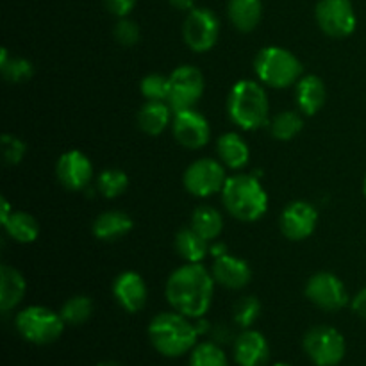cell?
Listing matches in <instances>:
<instances>
[{
  "mask_svg": "<svg viewBox=\"0 0 366 366\" xmlns=\"http://www.w3.org/2000/svg\"><path fill=\"white\" fill-rule=\"evenodd\" d=\"M172 310L188 318H202L214 295V277L200 263H186L168 277L164 288Z\"/></svg>",
  "mask_w": 366,
  "mask_h": 366,
  "instance_id": "1",
  "label": "cell"
},
{
  "mask_svg": "<svg viewBox=\"0 0 366 366\" xmlns=\"http://www.w3.org/2000/svg\"><path fill=\"white\" fill-rule=\"evenodd\" d=\"M199 336L195 324L177 311L156 315L149 324L150 343L164 357L184 356L195 349Z\"/></svg>",
  "mask_w": 366,
  "mask_h": 366,
  "instance_id": "2",
  "label": "cell"
},
{
  "mask_svg": "<svg viewBox=\"0 0 366 366\" xmlns=\"http://www.w3.org/2000/svg\"><path fill=\"white\" fill-rule=\"evenodd\" d=\"M222 200L229 214L239 222H256L268 209V195L259 179L249 174H236L227 177Z\"/></svg>",
  "mask_w": 366,
  "mask_h": 366,
  "instance_id": "3",
  "label": "cell"
},
{
  "mask_svg": "<svg viewBox=\"0 0 366 366\" xmlns=\"http://www.w3.org/2000/svg\"><path fill=\"white\" fill-rule=\"evenodd\" d=\"M227 111L232 124L243 131H256L268 122L270 102L263 86L250 79L238 81L227 97Z\"/></svg>",
  "mask_w": 366,
  "mask_h": 366,
  "instance_id": "4",
  "label": "cell"
},
{
  "mask_svg": "<svg viewBox=\"0 0 366 366\" xmlns=\"http://www.w3.org/2000/svg\"><path fill=\"white\" fill-rule=\"evenodd\" d=\"M257 79L270 88H288L299 82L302 63L295 54L282 46H264L254 61Z\"/></svg>",
  "mask_w": 366,
  "mask_h": 366,
  "instance_id": "5",
  "label": "cell"
},
{
  "mask_svg": "<svg viewBox=\"0 0 366 366\" xmlns=\"http://www.w3.org/2000/svg\"><path fill=\"white\" fill-rule=\"evenodd\" d=\"M14 325L25 342L32 345H50L61 338L66 324L61 315L49 307L29 306L16 315Z\"/></svg>",
  "mask_w": 366,
  "mask_h": 366,
  "instance_id": "6",
  "label": "cell"
},
{
  "mask_svg": "<svg viewBox=\"0 0 366 366\" xmlns=\"http://www.w3.org/2000/svg\"><path fill=\"white\" fill-rule=\"evenodd\" d=\"M306 356L315 366H338L347 352V343L342 332L329 325L310 329L302 340Z\"/></svg>",
  "mask_w": 366,
  "mask_h": 366,
  "instance_id": "7",
  "label": "cell"
},
{
  "mask_svg": "<svg viewBox=\"0 0 366 366\" xmlns=\"http://www.w3.org/2000/svg\"><path fill=\"white\" fill-rule=\"evenodd\" d=\"M225 181H227L225 164L222 161L211 159V157L193 161L186 168L184 177H182L186 192L192 193L193 197L214 195L224 189Z\"/></svg>",
  "mask_w": 366,
  "mask_h": 366,
  "instance_id": "8",
  "label": "cell"
},
{
  "mask_svg": "<svg viewBox=\"0 0 366 366\" xmlns=\"http://www.w3.org/2000/svg\"><path fill=\"white\" fill-rule=\"evenodd\" d=\"M220 36V21L213 11L193 7L182 24V38L193 52H207L213 49Z\"/></svg>",
  "mask_w": 366,
  "mask_h": 366,
  "instance_id": "9",
  "label": "cell"
},
{
  "mask_svg": "<svg viewBox=\"0 0 366 366\" xmlns=\"http://www.w3.org/2000/svg\"><path fill=\"white\" fill-rule=\"evenodd\" d=\"M204 93V75L193 64H182L175 68L170 75V95L168 104L172 111L193 109L195 104L202 99Z\"/></svg>",
  "mask_w": 366,
  "mask_h": 366,
  "instance_id": "10",
  "label": "cell"
},
{
  "mask_svg": "<svg viewBox=\"0 0 366 366\" xmlns=\"http://www.w3.org/2000/svg\"><path fill=\"white\" fill-rule=\"evenodd\" d=\"M315 18L322 31L331 38H347L356 31L357 18L350 0H320L315 7Z\"/></svg>",
  "mask_w": 366,
  "mask_h": 366,
  "instance_id": "11",
  "label": "cell"
},
{
  "mask_svg": "<svg viewBox=\"0 0 366 366\" xmlns=\"http://www.w3.org/2000/svg\"><path fill=\"white\" fill-rule=\"evenodd\" d=\"M306 297L311 304L320 310L335 313L349 302V293L342 279L331 272H318L307 281Z\"/></svg>",
  "mask_w": 366,
  "mask_h": 366,
  "instance_id": "12",
  "label": "cell"
},
{
  "mask_svg": "<svg viewBox=\"0 0 366 366\" xmlns=\"http://www.w3.org/2000/svg\"><path fill=\"white\" fill-rule=\"evenodd\" d=\"M172 131H174V136L179 145L186 147L189 150L202 149V147L207 145L211 138L209 122L195 107L174 113Z\"/></svg>",
  "mask_w": 366,
  "mask_h": 366,
  "instance_id": "13",
  "label": "cell"
},
{
  "mask_svg": "<svg viewBox=\"0 0 366 366\" xmlns=\"http://www.w3.org/2000/svg\"><path fill=\"white\" fill-rule=\"evenodd\" d=\"M318 224V213L310 202L295 200L282 209L279 225L281 232L292 242H302L310 238Z\"/></svg>",
  "mask_w": 366,
  "mask_h": 366,
  "instance_id": "14",
  "label": "cell"
},
{
  "mask_svg": "<svg viewBox=\"0 0 366 366\" xmlns=\"http://www.w3.org/2000/svg\"><path fill=\"white\" fill-rule=\"evenodd\" d=\"M56 174L61 184L71 192L88 188L93 179V164L81 150H68L57 159Z\"/></svg>",
  "mask_w": 366,
  "mask_h": 366,
  "instance_id": "15",
  "label": "cell"
},
{
  "mask_svg": "<svg viewBox=\"0 0 366 366\" xmlns=\"http://www.w3.org/2000/svg\"><path fill=\"white\" fill-rule=\"evenodd\" d=\"M234 361L238 366H267L270 361L268 340L254 329H245L234 340Z\"/></svg>",
  "mask_w": 366,
  "mask_h": 366,
  "instance_id": "16",
  "label": "cell"
},
{
  "mask_svg": "<svg viewBox=\"0 0 366 366\" xmlns=\"http://www.w3.org/2000/svg\"><path fill=\"white\" fill-rule=\"evenodd\" d=\"M113 295L122 310L138 313L147 304V285L136 272H124L113 282Z\"/></svg>",
  "mask_w": 366,
  "mask_h": 366,
  "instance_id": "17",
  "label": "cell"
},
{
  "mask_svg": "<svg viewBox=\"0 0 366 366\" xmlns=\"http://www.w3.org/2000/svg\"><path fill=\"white\" fill-rule=\"evenodd\" d=\"M214 282L227 290H243L252 279V270L249 263L239 257L224 254V256L214 257L213 268H211Z\"/></svg>",
  "mask_w": 366,
  "mask_h": 366,
  "instance_id": "18",
  "label": "cell"
},
{
  "mask_svg": "<svg viewBox=\"0 0 366 366\" xmlns=\"http://www.w3.org/2000/svg\"><path fill=\"white\" fill-rule=\"evenodd\" d=\"M295 100L300 113L307 114V117L317 114L327 100V89H325L324 81L317 75L300 77L295 84Z\"/></svg>",
  "mask_w": 366,
  "mask_h": 366,
  "instance_id": "19",
  "label": "cell"
},
{
  "mask_svg": "<svg viewBox=\"0 0 366 366\" xmlns=\"http://www.w3.org/2000/svg\"><path fill=\"white\" fill-rule=\"evenodd\" d=\"M217 152L225 168L231 170H239L247 167L250 159V149L245 139L238 132H225L218 138Z\"/></svg>",
  "mask_w": 366,
  "mask_h": 366,
  "instance_id": "20",
  "label": "cell"
},
{
  "mask_svg": "<svg viewBox=\"0 0 366 366\" xmlns=\"http://www.w3.org/2000/svg\"><path fill=\"white\" fill-rule=\"evenodd\" d=\"M25 292H27V285H25L24 275L16 268L4 264L0 268V311L7 313L14 310L24 300Z\"/></svg>",
  "mask_w": 366,
  "mask_h": 366,
  "instance_id": "21",
  "label": "cell"
},
{
  "mask_svg": "<svg viewBox=\"0 0 366 366\" xmlns=\"http://www.w3.org/2000/svg\"><path fill=\"white\" fill-rule=\"evenodd\" d=\"M132 229V218L124 211H106L93 222V234L102 242H117L129 234Z\"/></svg>",
  "mask_w": 366,
  "mask_h": 366,
  "instance_id": "22",
  "label": "cell"
},
{
  "mask_svg": "<svg viewBox=\"0 0 366 366\" xmlns=\"http://www.w3.org/2000/svg\"><path fill=\"white\" fill-rule=\"evenodd\" d=\"M174 111L170 104L159 100H147L145 106L138 113V125L143 132L150 136H157L170 125L174 120Z\"/></svg>",
  "mask_w": 366,
  "mask_h": 366,
  "instance_id": "23",
  "label": "cell"
},
{
  "mask_svg": "<svg viewBox=\"0 0 366 366\" xmlns=\"http://www.w3.org/2000/svg\"><path fill=\"white\" fill-rule=\"evenodd\" d=\"M227 14L238 31L250 32L259 25L263 4L261 0H229Z\"/></svg>",
  "mask_w": 366,
  "mask_h": 366,
  "instance_id": "24",
  "label": "cell"
},
{
  "mask_svg": "<svg viewBox=\"0 0 366 366\" xmlns=\"http://www.w3.org/2000/svg\"><path fill=\"white\" fill-rule=\"evenodd\" d=\"M175 250L186 263H200L209 254L211 247L195 229L184 227L175 236Z\"/></svg>",
  "mask_w": 366,
  "mask_h": 366,
  "instance_id": "25",
  "label": "cell"
},
{
  "mask_svg": "<svg viewBox=\"0 0 366 366\" xmlns=\"http://www.w3.org/2000/svg\"><path fill=\"white\" fill-rule=\"evenodd\" d=\"M2 225L7 234L18 243H32L39 236V224L36 218L24 211H13Z\"/></svg>",
  "mask_w": 366,
  "mask_h": 366,
  "instance_id": "26",
  "label": "cell"
},
{
  "mask_svg": "<svg viewBox=\"0 0 366 366\" xmlns=\"http://www.w3.org/2000/svg\"><path fill=\"white\" fill-rule=\"evenodd\" d=\"M192 229H195L204 239L213 242L220 236L222 229H224V218H222L220 211H217L211 206H200L193 211L192 214Z\"/></svg>",
  "mask_w": 366,
  "mask_h": 366,
  "instance_id": "27",
  "label": "cell"
},
{
  "mask_svg": "<svg viewBox=\"0 0 366 366\" xmlns=\"http://www.w3.org/2000/svg\"><path fill=\"white\" fill-rule=\"evenodd\" d=\"M0 71H2L6 81L20 84V82L29 81L32 77L34 68H32L31 61L24 59V57L11 56L7 49H2V52H0Z\"/></svg>",
  "mask_w": 366,
  "mask_h": 366,
  "instance_id": "28",
  "label": "cell"
},
{
  "mask_svg": "<svg viewBox=\"0 0 366 366\" xmlns=\"http://www.w3.org/2000/svg\"><path fill=\"white\" fill-rule=\"evenodd\" d=\"M302 114L297 113V111H282V113L275 114L274 120H272L270 132L279 142H290L302 131Z\"/></svg>",
  "mask_w": 366,
  "mask_h": 366,
  "instance_id": "29",
  "label": "cell"
},
{
  "mask_svg": "<svg viewBox=\"0 0 366 366\" xmlns=\"http://www.w3.org/2000/svg\"><path fill=\"white\" fill-rule=\"evenodd\" d=\"M93 313V302L86 295H75L68 299L61 307V318L66 325H81L89 320Z\"/></svg>",
  "mask_w": 366,
  "mask_h": 366,
  "instance_id": "30",
  "label": "cell"
},
{
  "mask_svg": "<svg viewBox=\"0 0 366 366\" xmlns=\"http://www.w3.org/2000/svg\"><path fill=\"white\" fill-rule=\"evenodd\" d=\"M129 188V175L120 168H106L97 179V189L106 199H117Z\"/></svg>",
  "mask_w": 366,
  "mask_h": 366,
  "instance_id": "31",
  "label": "cell"
},
{
  "mask_svg": "<svg viewBox=\"0 0 366 366\" xmlns=\"http://www.w3.org/2000/svg\"><path fill=\"white\" fill-rule=\"evenodd\" d=\"M189 366H229V360L218 343L204 342L192 350Z\"/></svg>",
  "mask_w": 366,
  "mask_h": 366,
  "instance_id": "32",
  "label": "cell"
},
{
  "mask_svg": "<svg viewBox=\"0 0 366 366\" xmlns=\"http://www.w3.org/2000/svg\"><path fill=\"white\" fill-rule=\"evenodd\" d=\"M259 315L261 302L252 295L242 297V299L234 304V310H232V318H234L236 325H239L242 329L252 327L254 322L259 318Z\"/></svg>",
  "mask_w": 366,
  "mask_h": 366,
  "instance_id": "33",
  "label": "cell"
},
{
  "mask_svg": "<svg viewBox=\"0 0 366 366\" xmlns=\"http://www.w3.org/2000/svg\"><path fill=\"white\" fill-rule=\"evenodd\" d=\"M139 89H142L143 97L147 100L168 102V95H170V77H164L161 74H150L142 79Z\"/></svg>",
  "mask_w": 366,
  "mask_h": 366,
  "instance_id": "34",
  "label": "cell"
},
{
  "mask_svg": "<svg viewBox=\"0 0 366 366\" xmlns=\"http://www.w3.org/2000/svg\"><path fill=\"white\" fill-rule=\"evenodd\" d=\"M0 143H2V154L7 164L21 163V159L25 157V152H27V145L20 138H16L13 134H4Z\"/></svg>",
  "mask_w": 366,
  "mask_h": 366,
  "instance_id": "35",
  "label": "cell"
},
{
  "mask_svg": "<svg viewBox=\"0 0 366 366\" xmlns=\"http://www.w3.org/2000/svg\"><path fill=\"white\" fill-rule=\"evenodd\" d=\"M114 38L120 45L132 46L138 43L139 39V27L134 20H129L127 16L120 18L117 25H114Z\"/></svg>",
  "mask_w": 366,
  "mask_h": 366,
  "instance_id": "36",
  "label": "cell"
},
{
  "mask_svg": "<svg viewBox=\"0 0 366 366\" xmlns=\"http://www.w3.org/2000/svg\"><path fill=\"white\" fill-rule=\"evenodd\" d=\"M104 2H106L107 11H109L111 14H114V16L118 18H125L132 9H134L138 0H104Z\"/></svg>",
  "mask_w": 366,
  "mask_h": 366,
  "instance_id": "37",
  "label": "cell"
},
{
  "mask_svg": "<svg viewBox=\"0 0 366 366\" xmlns=\"http://www.w3.org/2000/svg\"><path fill=\"white\" fill-rule=\"evenodd\" d=\"M352 311L357 317L365 318L366 320V288L357 292V295L352 299Z\"/></svg>",
  "mask_w": 366,
  "mask_h": 366,
  "instance_id": "38",
  "label": "cell"
},
{
  "mask_svg": "<svg viewBox=\"0 0 366 366\" xmlns=\"http://www.w3.org/2000/svg\"><path fill=\"white\" fill-rule=\"evenodd\" d=\"M209 332H211V335H213V342L218 343V345H220V343L229 342V338H231V332H229L225 327H222V325H217V327H211Z\"/></svg>",
  "mask_w": 366,
  "mask_h": 366,
  "instance_id": "39",
  "label": "cell"
},
{
  "mask_svg": "<svg viewBox=\"0 0 366 366\" xmlns=\"http://www.w3.org/2000/svg\"><path fill=\"white\" fill-rule=\"evenodd\" d=\"M168 2L179 11H192L195 7V0H168Z\"/></svg>",
  "mask_w": 366,
  "mask_h": 366,
  "instance_id": "40",
  "label": "cell"
},
{
  "mask_svg": "<svg viewBox=\"0 0 366 366\" xmlns=\"http://www.w3.org/2000/svg\"><path fill=\"white\" fill-rule=\"evenodd\" d=\"M11 213H13V211H11L9 202H7L6 197H2V209H0V220H2V224L11 217Z\"/></svg>",
  "mask_w": 366,
  "mask_h": 366,
  "instance_id": "41",
  "label": "cell"
},
{
  "mask_svg": "<svg viewBox=\"0 0 366 366\" xmlns=\"http://www.w3.org/2000/svg\"><path fill=\"white\" fill-rule=\"evenodd\" d=\"M97 366H122V365L117 363V361H102V363H99Z\"/></svg>",
  "mask_w": 366,
  "mask_h": 366,
  "instance_id": "42",
  "label": "cell"
},
{
  "mask_svg": "<svg viewBox=\"0 0 366 366\" xmlns=\"http://www.w3.org/2000/svg\"><path fill=\"white\" fill-rule=\"evenodd\" d=\"M363 193H365V199H366V175H365V181H363Z\"/></svg>",
  "mask_w": 366,
  "mask_h": 366,
  "instance_id": "43",
  "label": "cell"
},
{
  "mask_svg": "<svg viewBox=\"0 0 366 366\" xmlns=\"http://www.w3.org/2000/svg\"><path fill=\"white\" fill-rule=\"evenodd\" d=\"M274 366H292V365H288V363H275Z\"/></svg>",
  "mask_w": 366,
  "mask_h": 366,
  "instance_id": "44",
  "label": "cell"
}]
</instances>
